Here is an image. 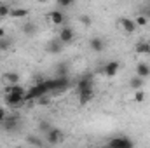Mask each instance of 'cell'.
Instances as JSON below:
<instances>
[{
  "mask_svg": "<svg viewBox=\"0 0 150 148\" xmlns=\"http://www.w3.org/2000/svg\"><path fill=\"white\" fill-rule=\"evenodd\" d=\"M63 131L61 129H56V127H51L47 132H45V141L49 143V145H58V143H61L63 141Z\"/></svg>",
  "mask_w": 150,
  "mask_h": 148,
  "instance_id": "obj_1",
  "label": "cell"
},
{
  "mask_svg": "<svg viewBox=\"0 0 150 148\" xmlns=\"http://www.w3.org/2000/svg\"><path fill=\"white\" fill-rule=\"evenodd\" d=\"M108 147H112V148H131V147H134V143H133L129 138L119 134V136H115V138H112V140L108 141Z\"/></svg>",
  "mask_w": 150,
  "mask_h": 148,
  "instance_id": "obj_2",
  "label": "cell"
},
{
  "mask_svg": "<svg viewBox=\"0 0 150 148\" xmlns=\"http://www.w3.org/2000/svg\"><path fill=\"white\" fill-rule=\"evenodd\" d=\"M117 25H119V28L124 32V33H134L136 32V23H134V19H131V18H119L117 19Z\"/></svg>",
  "mask_w": 150,
  "mask_h": 148,
  "instance_id": "obj_3",
  "label": "cell"
},
{
  "mask_svg": "<svg viewBox=\"0 0 150 148\" xmlns=\"http://www.w3.org/2000/svg\"><path fill=\"white\" fill-rule=\"evenodd\" d=\"M84 89H94V78L93 75H84L77 80V85H75V92H80Z\"/></svg>",
  "mask_w": 150,
  "mask_h": 148,
  "instance_id": "obj_4",
  "label": "cell"
},
{
  "mask_svg": "<svg viewBox=\"0 0 150 148\" xmlns=\"http://www.w3.org/2000/svg\"><path fill=\"white\" fill-rule=\"evenodd\" d=\"M5 103L12 108H19L21 105H25V96L23 94H14V92H5Z\"/></svg>",
  "mask_w": 150,
  "mask_h": 148,
  "instance_id": "obj_5",
  "label": "cell"
},
{
  "mask_svg": "<svg viewBox=\"0 0 150 148\" xmlns=\"http://www.w3.org/2000/svg\"><path fill=\"white\" fill-rule=\"evenodd\" d=\"M75 38V32L74 28H70V26H61V30H59V33H58V40L61 42V44H70V42H74Z\"/></svg>",
  "mask_w": 150,
  "mask_h": 148,
  "instance_id": "obj_6",
  "label": "cell"
},
{
  "mask_svg": "<svg viewBox=\"0 0 150 148\" xmlns=\"http://www.w3.org/2000/svg\"><path fill=\"white\" fill-rule=\"evenodd\" d=\"M47 19H49V23L54 25V26H63L65 21H67L65 14H63L61 11H51V12L47 14Z\"/></svg>",
  "mask_w": 150,
  "mask_h": 148,
  "instance_id": "obj_7",
  "label": "cell"
},
{
  "mask_svg": "<svg viewBox=\"0 0 150 148\" xmlns=\"http://www.w3.org/2000/svg\"><path fill=\"white\" fill-rule=\"evenodd\" d=\"M2 125H4V129L5 131H9V132H12V131H16L18 127H19V117H16V115H12V117H5V120L2 122Z\"/></svg>",
  "mask_w": 150,
  "mask_h": 148,
  "instance_id": "obj_8",
  "label": "cell"
},
{
  "mask_svg": "<svg viewBox=\"0 0 150 148\" xmlns=\"http://www.w3.org/2000/svg\"><path fill=\"white\" fill-rule=\"evenodd\" d=\"M119 66H120L119 61H108V63L103 66V73H105V77H108V78L115 77L117 72H119Z\"/></svg>",
  "mask_w": 150,
  "mask_h": 148,
  "instance_id": "obj_9",
  "label": "cell"
},
{
  "mask_svg": "<svg viewBox=\"0 0 150 148\" xmlns=\"http://www.w3.org/2000/svg\"><path fill=\"white\" fill-rule=\"evenodd\" d=\"M77 98H79V103L80 105H87L94 98V89H84V91L77 92Z\"/></svg>",
  "mask_w": 150,
  "mask_h": 148,
  "instance_id": "obj_10",
  "label": "cell"
},
{
  "mask_svg": "<svg viewBox=\"0 0 150 148\" xmlns=\"http://www.w3.org/2000/svg\"><path fill=\"white\" fill-rule=\"evenodd\" d=\"M28 14H30L28 9H25V7H14V9H11L9 18H12V19H25V18H28Z\"/></svg>",
  "mask_w": 150,
  "mask_h": 148,
  "instance_id": "obj_11",
  "label": "cell"
},
{
  "mask_svg": "<svg viewBox=\"0 0 150 148\" xmlns=\"http://www.w3.org/2000/svg\"><path fill=\"white\" fill-rule=\"evenodd\" d=\"M89 49H91L93 52H101V51L105 49V42H103V38L93 37L91 40H89Z\"/></svg>",
  "mask_w": 150,
  "mask_h": 148,
  "instance_id": "obj_12",
  "label": "cell"
},
{
  "mask_svg": "<svg viewBox=\"0 0 150 148\" xmlns=\"http://www.w3.org/2000/svg\"><path fill=\"white\" fill-rule=\"evenodd\" d=\"M136 75L142 78H149L150 77V65L149 63H138L136 65Z\"/></svg>",
  "mask_w": 150,
  "mask_h": 148,
  "instance_id": "obj_13",
  "label": "cell"
},
{
  "mask_svg": "<svg viewBox=\"0 0 150 148\" xmlns=\"http://www.w3.org/2000/svg\"><path fill=\"white\" fill-rule=\"evenodd\" d=\"M61 47H63V44L56 38V40H52V42H49L47 44V47H45V51L49 52V54H58L59 51H61Z\"/></svg>",
  "mask_w": 150,
  "mask_h": 148,
  "instance_id": "obj_14",
  "label": "cell"
},
{
  "mask_svg": "<svg viewBox=\"0 0 150 148\" xmlns=\"http://www.w3.org/2000/svg\"><path fill=\"white\" fill-rule=\"evenodd\" d=\"M143 85H145V78H142V77H133L131 80H129V87L133 89V91H136V89H143Z\"/></svg>",
  "mask_w": 150,
  "mask_h": 148,
  "instance_id": "obj_15",
  "label": "cell"
},
{
  "mask_svg": "<svg viewBox=\"0 0 150 148\" xmlns=\"http://www.w3.org/2000/svg\"><path fill=\"white\" fill-rule=\"evenodd\" d=\"M134 51L138 54H150V44L145 42V40H140L136 45H134Z\"/></svg>",
  "mask_w": 150,
  "mask_h": 148,
  "instance_id": "obj_16",
  "label": "cell"
},
{
  "mask_svg": "<svg viewBox=\"0 0 150 148\" xmlns=\"http://www.w3.org/2000/svg\"><path fill=\"white\" fill-rule=\"evenodd\" d=\"M2 78L7 84H19V73H16V72H5L2 75Z\"/></svg>",
  "mask_w": 150,
  "mask_h": 148,
  "instance_id": "obj_17",
  "label": "cell"
},
{
  "mask_svg": "<svg viewBox=\"0 0 150 148\" xmlns=\"http://www.w3.org/2000/svg\"><path fill=\"white\" fill-rule=\"evenodd\" d=\"M134 23H136V26H138V28H143V26H147V25H149V18H147L145 14H140V16H136V18H134Z\"/></svg>",
  "mask_w": 150,
  "mask_h": 148,
  "instance_id": "obj_18",
  "label": "cell"
},
{
  "mask_svg": "<svg viewBox=\"0 0 150 148\" xmlns=\"http://www.w3.org/2000/svg\"><path fill=\"white\" fill-rule=\"evenodd\" d=\"M145 98H147V96H145V91H143V89H136L134 94H133V99H134L136 103H143Z\"/></svg>",
  "mask_w": 150,
  "mask_h": 148,
  "instance_id": "obj_19",
  "label": "cell"
},
{
  "mask_svg": "<svg viewBox=\"0 0 150 148\" xmlns=\"http://www.w3.org/2000/svg\"><path fill=\"white\" fill-rule=\"evenodd\" d=\"M23 32H25L26 35H33V33L37 32V26H35L33 23H25V25H23Z\"/></svg>",
  "mask_w": 150,
  "mask_h": 148,
  "instance_id": "obj_20",
  "label": "cell"
},
{
  "mask_svg": "<svg viewBox=\"0 0 150 148\" xmlns=\"http://www.w3.org/2000/svg\"><path fill=\"white\" fill-rule=\"evenodd\" d=\"M26 143L35 145V147H42V145H44V141H42L38 136H26Z\"/></svg>",
  "mask_w": 150,
  "mask_h": 148,
  "instance_id": "obj_21",
  "label": "cell"
},
{
  "mask_svg": "<svg viewBox=\"0 0 150 148\" xmlns=\"http://www.w3.org/2000/svg\"><path fill=\"white\" fill-rule=\"evenodd\" d=\"M11 9H12V7H9V5H5V4H0V18H9Z\"/></svg>",
  "mask_w": 150,
  "mask_h": 148,
  "instance_id": "obj_22",
  "label": "cell"
},
{
  "mask_svg": "<svg viewBox=\"0 0 150 148\" xmlns=\"http://www.w3.org/2000/svg\"><path fill=\"white\" fill-rule=\"evenodd\" d=\"M79 23H82L84 26H91L93 19H91V16H87V14H82V16H79Z\"/></svg>",
  "mask_w": 150,
  "mask_h": 148,
  "instance_id": "obj_23",
  "label": "cell"
},
{
  "mask_svg": "<svg viewBox=\"0 0 150 148\" xmlns=\"http://www.w3.org/2000/svg\"><path fill=\"white\" fill-rule=\"evenodd\" d=\"M9 47H11V40L9 38H0V52L2 51H9Z\"/></svg>",
  "mask_w": 150,
  "mask_h": 148,
  "instance_id": "obj_24",
  "label": "cell"
},
{
  "mask_svg": "<svg viewBox=\"0 0 150 148\" xmlns=\"http://www.w3.org/2000/svg\"><path fill=\"white\" fill-rule=\"evenodd\" d=\"M51 127H52V125H51V124H49L47 120H42V122L38 124V129H40V131H42L44 134H45V132H47V131H49Z\"/></svg>",
  "mask_w": 150,
  "mask_h": 148,
  "instance_id": "obj_25",
  "label": "cell"
},
{
  "mask_svg": "<svg viewBox=\"0 0 150 148\" xmlns=\"http://www.w3.org/2000/svg\"><path fill=\"white\" fill-rule=\"evenodd\" d=\"M74 4H75V0H58V5H59V7H63V9L72 7Z\"/></svg>",
  "mask_w": 150,
  "mask_h": 148,
  "instance_id": "obj_26",
  "label": "cell"
},
{
  "mask_svg": "<svg viewBox=\"0 0 150 148\" xmlns=\"http://www.w3.org/2000/svg\"><path fill=\"white\" fill-rule=\"evenodd\" d=\"M37 101L40 103V105H49V103H51V98H49V94H44V96L38 98Z\"/></svg>",
  "mask_w": 150,
  "mask_h": 148,
  "instance_id": "obj_27",
  "label": "cell"
},
{
  "mask_svg": "<svg viewBox=\"0 0 150 148\" xmlns=\"http://www.w3.org/2000/svg\"><path fill=\"white\" fill-rule=\"evenodd\" d=\"M56 72H58V75H67V73H68V70H67V65H65V63H61V65L58 66V70H56Z\"/></svg>",
  "mask_w": 150,
  "mask_h": 148,
  "instance_id": "obj_28",
  "label": "cell"
},
{
  "mask_svg": "<svg viewBox=\"0 0 150 148\" xmlns=\"http://www.w3.org/2000/svg\"><path fill=\"white\" fill-rule=\"evenodd\" d=\"M5 117H7V111H5V108H4V106H0V124L5 120Z\"/></svg>",
  "mask_w": 150,
  "mask_h": 148,
  "instance_id": "obj_29",
  "label": "cell"
},
{
  "mask_svg": "<svg viewBox=\"0 0 150 148\" xmlns=\"http://www.w3.org/2000/svg\"><path fill=\"white\" fill-rule=\"evenodd\" d=\"M4 37H7V35H5V28L0 26V38H4Z\"/></svg>",
  "mask_w": 150,
  "mask_h": 148,
  "instance_id": "obj_30",
  "label": "cell"
},
{
  "mask_svg": "<svg viewBox=\"0 0 150 148\" xmlns=\"http://www.w3.org/2000/svg\"><path fill=\"white\" fill-rule=\"evenodd\" d=\"M143 14H145V16L150 19V7H145V12H143Z\"/></svg>",
  "mask_w": 150,
  "mask_h": 148,
  "instance_id": "obj_31",
  "label": "cell"
},
{
  "mask_svg": "<svg viewBox=\"0 0 150 148\" xmlns=\"http://www.w3.org/2000/svg\"><path fill=\"white\" fill-rule=\"evenodd\" d=\"M0 58H2V54H0Z\"/></svg>",
  "mask_w": 150,
  "mask_h": 148,
  "instance_id": "obj_32",
  "label": "cell"
}]
</instances>
